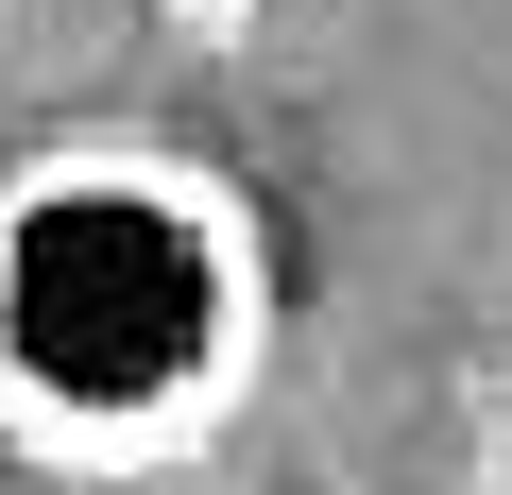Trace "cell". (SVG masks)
Instances as JSON below:
<instances>
[{
    "instance_id": "obj_2",
    "label": "cell",
    "mask_w": 512,
    "mask_h": 495,
    "mask_svg": "<svg viewBox=\"0 0 512 495\" xmlns=\"http://www.w3.org/2000/svg\"><path fill=\"white\" fill-rule=\"evenodd\" d=\"M154 35H188V52H239V35H256V0H154Z\"/></svg>"
},
{
    "instance_id": "obj_3",
    "label": "cell",
    "mask_w": 512,
    "mask_h": 495,
    "mask_svg": "<svg viewBox=\"0 0 512 495\" xmlns=\"http://www.w3.org/2000/svg\"><path fill=\"white\" fill-rule=\"evenodd\" d=\"M495 495H512V410H495Z\"/></svg>"
},
{
    "instance_id": "obj_1",
    "label": "cell",
    "mask_w": 512,
    "mask_h": 495,
    "mask_svg": "<svg viewBox=\"0 0 512 495\" xmlns=\"http://www.w3.org/2000/svg\"><path fill=\"white\" fill-rule=\"evenodd\" d=\"M274 222L188 137H35L0 171V461L52 495L205 478L274 393Z\"/></svg>"
},
{
    "instance_id": "obj_4",
    "label": "cell",
    "mask_w": 512,
    "mask_h": 495,
    "mask_svg": "<svg viewBox=\"0 0 512 495\" xmlns=\"http://www.w3.org/2000/svg\"><path fill=\"white\" fill-rule=\"evenodd\" d=\"M120 495H188V478H120Z\"/></svg>"
}]
</instances>
